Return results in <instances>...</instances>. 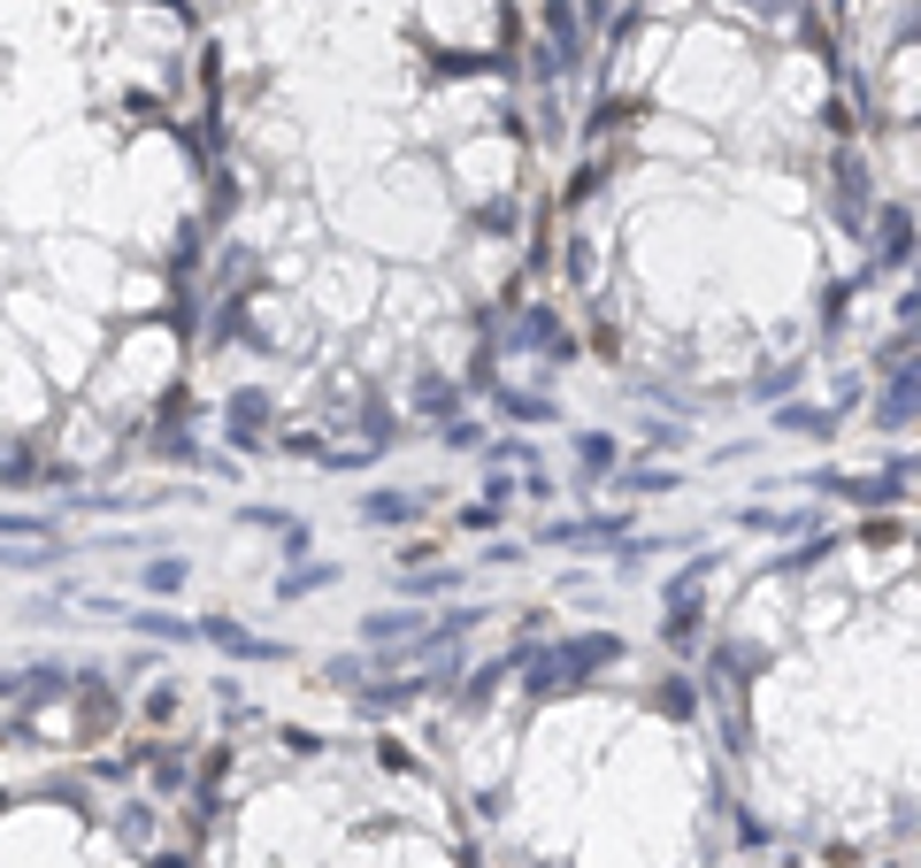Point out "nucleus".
<instances>
[{
  "label": "nucleus",
  "mask_w": 921,
  "mask_h": 868,
  "mask_svg": "<svg viewBox=\"0 0 921 868\" xmlns=\"http://www.w3.org/2000/svg\"><path fill=\"white\" fill-rule=\"evenodd\" d=\"M208 638H215V646H231V654H246V661H269V654H277L269 638H246V631H231V623H208Z\"/></svg>",
  "instance_id": "obj_1"
},
{
  "label": "nucleus",
  "mask_w": 921,
  "mask_h": 868,
  "mask_svg": "<svg viewBox=\"0 0 921 868\" xmlns=\"http://www.w3.org/2000/svg\"><path fill=\"white\" fill-rule=\"evenodd\" d=\"M907 239H914V223H907V215L891 208V215H883V254H891V262H907V254H914Z\"/></svg>",
  "instance_id": "obj_2"
},
{
  "label": "nucleus",
  "mask_w": 921,
  "mask_h": 868,
  "mask_svg": "<svg viewBox=\"0 0 921 868\" xmlns=\"http://www.w3.org/2000/svg\"><path fill=\"white\" fill-rule=\"evenodd\" d=\"M147 584H154V592H177V584H184V561H154Z\"/></svg>",
  "instance_id": "obj_3"
}]
</instances>
